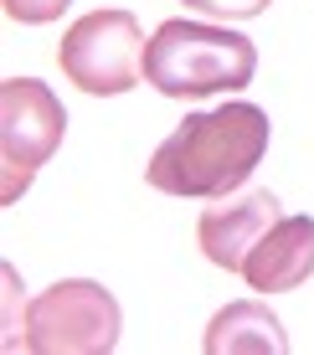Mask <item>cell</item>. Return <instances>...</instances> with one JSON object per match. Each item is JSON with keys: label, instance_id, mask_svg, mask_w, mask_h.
<instances>
[{"label": "cell", "instance_id": "4", "mask_svg": "<svg viewBox=\"0 0 314 355\" xmlns=\"http://www.w3.org/2000/svg\"><path fill=\"white\" fill-rule=\"evenodd\" d=\"M67 134V108L46 83L6 78L0 83V206H16L31 175L57 155Z\"/></svg>", "mask_w": 314, "mask_h": 355}, {"label": "cell", "instance_id": "9", "mask_svg": "<svg viewBox=\"0 0 314 355\" xmlns=\"http://www.w3.org/2000/svg\"><path fill=\"white\" fill-rule=\"evenodd\" d=\"M186 6L201 10V16H211V21H252V16H263L273 0H186Z\"/></svg>", "mask_w": 314, "mask_h": 355}, {"label": "cell", "instance_id": "7", "mask_svg": "<svg viewBox=\"0 0 314 355\" xmlns=\"http://www.w3.org/2000/svg\"><path fill=\"white\" fill-rule=\"evenodd\" d=\"M314 273V216H279L247 252L243 278L258 293H288Z\"/></svg>", "mask_w": 314, "mask_h": 355}, {"label": "cell", "instance_id": "1", "mask_svg": "<svg viewBox=\"0 0 314 355\" xmlns=\"http://www.w3.org/2000/svg\"><path fill=\"white\" fill-rule=\"evenodd\" d=\"M273 139V124L258 103H222L207 114H191L171 139L144 165V180L165 196H191V201H216L247 186V175L263 165Z\"/></svg>", "mask_w": 314, "mask_h": 355}, {"label": "cell", "instance_id": "3", "mask_svg": "<svg viewBox=\"0 0 314 355\" xmlns=\"http://www.w3.org/2000/svg\"><path fill=\"white\" fill-rule=\"evenodd\" d=\"M119 299L93 278H62L26 304L31 355H108L119 345Z\"/></svg>", "mask_w": 314, "mask_h": 355}, {"label": "cell", "instance_id": "10", "mask_svg": "<svg viewBox=\"0 0 314 355\" xmlns=\"http://www.w3.org/2000/svg\"><path fill=\"white\" fill-rule=\"evenodd\" d=\"M6 6L10 21H21V26H46V21H57L72 0H0Z\"/></svg>", "mask_w": 314, "mask_h": 355}, {"label": "cell", "instance_id": "8", "mask_svg": "<svg viewBox=\"0 0 314 355\" xmlns=\"http://www.w3.org/2000/svg\"><path fill=\"white\" fill-rule=\"evenodd\" d=\"M207 355H288V335L279 314L258 299H237L211 314L207 335H201Z\"/></svg>", "mask_w": 314, "mask_h": 355}, {"label": "cell", "instance_id": "5", "mask_svg": "<svg viewBox=\"0 0 314 355\" xmlns=\"http://www.w3.org/2000/svg\"><path fill=\"white\" fill-rule=\"evenodd\" d=\"M67 83H78L82 93H129L144 78V31L129 10H88L82 21H72L62 46H57Z\"/></svg>", "mask_w": 314, "mask_h": 355}, {"label": "cell", "instance_id": "6", "mask_svg": "<svg viewBox=\"0 0 314 355\" xmlns=\"http://www.w3.org/2000/svg\"><path fill=\"white\" fill-rule=\"evenodd\" d=\"M284 216L279 196L252 186V191H237V196H216V206H207L196 222V242L207 252V263L227 268V273H243L247 252L263 242V232Z\"/></svg>", "mask_w": 314, "mask_h": 355}, {"label": "cell", "instance_id": "2", "mask_svg": "<svg viewBox=\"0 0 314 355\" xmlns=\"http://www.w3.org/2000/svg\"><path fill=\"white\" fill-rule=\"evenodd\" d=\"M258 72V46L243 31L207 21H160L144 42V83L165 98L237 93Z\"/></svg>", "mask_w": 314, "mask_h": 355}]
</instances>
